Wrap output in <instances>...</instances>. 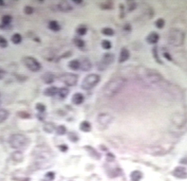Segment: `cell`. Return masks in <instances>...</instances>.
<instances>
[{
	"label": "cell",
	"instance_id": "52a82bcc",
	"mask_svg": "<svg viewBox=\"0 0 187 181\" xmlns=\"http://www.w3.org/2000/svg\"><path fill=\"white\" fill-rule=\"evenodd\" d=\"M115 56L114 54L111 53H106L103 56L102 59H101V61L98 64V67L99 70H104L107 68L108 66H109L110 65L113 64V62L114 61Z\"/></svg>",
	"mask_w": 187,
	"mask_h": 181
},
{
	"label": "cell",
	"instance_id": "7bdbcfd3",
	"mask_svg": "<svg viewBox=\"0 0 187 181\" xmlns=\"http://www.w3.org/2000/svg\"><path fill=\"white\" fill-rule=\"evenodd\" d=\"M163 55H164V57H165V58H166V59H168V60H170H170H172L171 56H170V54H168L167 53H165V54H163Z\"/></svg>",
	"mask_w": 187,
	"mask_h": 181
},
{
	"label": "cell",
	"instance_id": "484cf974",
	"mask_svg": "<svg viewBox=\"0 0 187 181\" xmlns=\"http://www.w3.org/2000/svg\"><path fill=\"white\" fill-rule=\"evenodd\" d=\"M11 42L15 44H19L22 42V37L19 33H15L11 37Z\"/></svg>",
	"mask_w": 187,
	"mask_h": 181
},
{
	"label": "cell",
	"instance_id": "9a60e30c",
	"mask_svg": "<svg viewBox=\"0 0 187 181\" xmlns=\"http://www.w3.org/2000/svg\"><path fill=\"white\" fill-rule=\"evenodd\" d=\"M84 100H85L84 95L82 93H80L74 94L73 97H72V102H73L74 104L76 105L81 104L84 102Z\"/></svg>",
	"mask_w": 187,
	"mask_h": 181
},
{
	"label": "cell",
	"instance_id": "4dcf8cb0",
	"mask_svg": "<svg viewBox=\"0 0 187 181\" xmlns=\"http://www.w3.org/2000/svg\"><path fill=\"white\" fill-rule=\"evenodd\" d=\"M102 33L106 36H112L114 34V31L111 28H104L102 30Z\"/></svg>",
	"mask_w": 187,
	"mask_h": 181
},
{
	"label": "cell",
	"instance_id": "7a4b0ae2",
	"mask_svg": "<svg viewBox=\"0 0 187 181\" xmlns=\"http://www.w3.org/2000/svg\"><path fill=\"white\" fill-rule=\"evenodd\" d=\"M29 139L22 134H13L9 139V143L11 147L15 149L25 148L29 144Z\"/></svg>",
	"mask_w": 187,
	"mask_h": 181
},
{
	"label": "cell",
	"instance_id": "1f68e13d",
	"mask_svg": "<svg viewBox=\"0 0 187 181\" xmlns=\"http://www.w3.org/2000/svg\"><path fill=\"white\" fill-rule=\"evenodd\" d=\"M44 178L46 181H53L55 178V174L54 172H48L45 174L44 175Z\"/></svg>",
	"mask_w": 187,
	"mask_h": 181
},
{
	"label": "cell",
	"instance_id": "83f0119b",
	"mask_svg": "<svg viewBox=\"0 0 187 181\" xmlns=\"http://www.w3.org/2000/svg\"><path fill=\"white\" fill-rule=\"evenodd\" d=\"M56 133L58 135H65L67 133V128L63 126V125H60V126H57L56 128Z\"/></svg>",
	"mask_w": 187,
	"mask_h": 181
},
{
	"label": "cell",
	"instance_id": "e575fe53",
	"mask_svg": "<svg viewBox=\"0 0 187 181\" xmlns=\"http://www.w3.org/2000/svg\"><path fill=\"white\" fill-rule=\"evenodd\" d=\"M101 46H102L103 49H110L111 48V47H112V44H111L110 41L107 40V39H104V40H103L102 42H101Z\"/></svg>",
	"mask_w": 187,
	"mask_h": 181
},
{
	"label": "cell",
	"instance_id": "f1b7e54d",
	"mask_svg": "<svg viewBox=\"0 0 187 181\" xmlns=\"http://www.w3.org/2000/svg\"><path fill=\"white\" fill-rule=\"evenodd\" d=\"M11 20H12V17L11 16H9V15H4L1 18V23H2L3 26H8V25L11 23Z\"/></svg>",
	"mask_w": 187,
	"mask_h": 181
},
{
	"label": "cell",
	"instance_id": "6da1fadb",
	"mask_svg": "<svg viewBox=\"0 0 187 181\" xmlns=\"http://www.w3.org/2000/svg\"><path fill=\"white\" fill-rule=\"evenodd\" d=\"M125 82V79L121 77H118L110 80L106 84L103 90L104 96L106 97H112L116 96L124 88Z\"/></svg>",
	"mask_w": 187,
	"mask_h": 181
},
{
	"label": "cell",
	"instance_id": "d6986e66",
	"mask_svg": "<svg viewBox=\"0 0 187 181\" xmlns=\"http://www.w3.org/2000/svg\"><path fill=\"white\" fill-rule=\"evenodd\" d=\"M56 126L54 123L52 122L44 123L43 126V130L47 133H52L54 131H56Z\"/></svg>",
	"mask_w": 187,
	"mask_h": 181
},
{
	"label": "cell",
	"instance_id": "8fae6325",
	"mask_svg": "<svg viewBox=\"0 0 187 181\" xmlns=\"http://www.w3.org/2000/svg\"><path fill=\"white\" fill-rule=\"evenodd\" d=\"M58 9L59 11H63V12H69V11L73 10V6H71V4L66 1H60V3L58 4Z\"/></svg>",
	"mask_w": 187,
	"mask_h": 181
},
{
	"label": "cell",
	"instance_id": "ab89813d",
	"mask_svg": "<svg viewBox=\"0 0 187 181\" xmlns=\"http://www.w3.org/2000/svg\"><path fill=\"white\" fill-rule=\"evenodd\" d=\"M18 115L22 118H29L30 117V115L28 113L24 112V111H22V112H19Z\"/></svg>",
	"mask_w": 187,
	"mask_h": 181
},
{
	"label": "cell",
	"instance_id": "bcb514c9",
	"mask_svg": "<svg viewBox=\"0 0 187 181\" xmlns=\"http://www.w3.org/2000/svg\"><path fill=\"white\" fill-rule=\"evenodd\" d=\"M0 104H1V102H0Z\"/></svg>",
	"mask_w": 187,
	"mask_h": 181
},
{
	"label": "cell",
	"instance_id": "b9f144b4",
	"mask_svg": "<svg viewBox=\"0 0 187 181\" xmlns=\"http://www.w3.org/2000/svg\"><path fill=\"white\" fill-rule=\"evenodd\" d=\"M5 75H6V71L2 70V69H0V80L4 78Z\"/></svg>",
	"mask_w": 187,
	"mask_h": 181
},
{
	"label": "cell",
	"instance_id": "9c48e42d",
	"mask_svg": "<svg viewBox=\"0 0 187 181\" xmlns=\"http://www.w3.org/2000/svg\"><path fill=\"white\" fill-rule=\"evenodd\" d=\"M113 117L106 113H100L97 116V122L102 126H106L112 122Z\"/></svg>",
	"mask_w": 187,
	"mask_h": 181
},
{
	"label": "cell",
	"instance_id": "ffe728a7",
	"mask_svg": "<svg viewBox=\"0 0 187 181\" xmlns=\"http://www.w3.org/2000/svg\"><path fill=\"white\" fill-rule=\"evenodd\" d=\"M142 173L137 170L134 171L130 174V178L132 181H139L142 178Z\"/></svg>",
	"mask_w": 187,
	"mask_h": 181
},
{
	"label": "cell",
	"instance_id": "44dd1931",
	"mask_svg": "<svg viewBox=\"0 0 187 181\" xmlns=\"http://www.w3.org/2000/svg\"><path fill=\"white\" fill-rule=\"evenodd\" d=\"M80 129L81 130L82 132H85V133L89 132V131L91 130V126L89 122H88V121H84L80 123Z\"/></svg>",
	"mask_w": 187,
	"mask_h": 181
},
{
	"label": "cell",
	"instance_id": "e0dca14e",
	"mask_svg": "<svg viewBox=\"0 0 187 181\" xmlns=\"http://www.w3.org/2000/svg\"><path fill=\"white\" fill-rule=\"evenodd\" d=\"M159 38V35L155 32H151L150 34L148 35V37H146V40L148 43L150 44H155L158 42Z\"/></svg>",
	"mask_w": 187,
	"mask_h": 181
},
{
	"label": "cell",
	"instance_id": "7402d4cb",
	"mask_svg": "<svg viewBox=\"0 0 187 181\" xmlns=\"http://www.w3.org/2000/svg\"><path fill=\"white\" fill-rule=\"evenodd\" d=\"M48 27L51 30L54 31V32H58L60 30V26L59 25L58 21H50L49 23Z\"/></svg>",
	"mask_w": 187,
	"mask_h": 181
},
{
	"label": "cell",
	"instance_id": "f6af8a7d",
	"mask_svg": "<svg viewBox=\"0 0 187 181\" xmlns=\"http://www.w3.org/2000/svg\"><path fill=\"white\" fill-rule=\"evenodd\" d=\"M3 5H4V1H2V0H0V6H3Z\"/></svg>",
	"mask_w": 187,
	"mask_h": 181
},
{
	"label": "cell",
	"instance_id": "d590c367",
	"mask_svg": "<svg viewBox=\"0 0 187 181\" xmlns=\"http://www.w3.org/2000/svg\"><path fill=\"white\" fill-rule=\"evenodd\" d=\"M8 46V42L6 38L2 36H0V47L1 48H6Z\"/></svg>",
	"mask_w": 187,
	"mask_h": 181
},
{
	"label": "cell",
	"instance_id": "4fadbf2b",
	"mask_svg": "<svg viewBox=\"0 0 187 181\" xmlns=\"http://www.w3.org/2000/svg\"><path fill=\"white\" fill-rule=\"evenodd\" d=\"M42 80L44 83L46 84H52L55 80V75L52 73H46L42 76Z\"/></svg>",
	"mask_w": 187,
	"mask_h": 181
},
{
	"label": "cell",
	"instance_id": "277c9868",
	"mask_svg": "<svg viewBox=\"0 0 187 181\" xmlns=\"http://www.w3.org/2000/svg\"><path fill=\"white\" fill-rule=\"evenodd\" d=\"M184 39V35L183 32L179 30H172L168 35L169 43L177 47H179L183 44Z\"/></svg>",
	"mask_w": 187,
	"mask_h": 181
},
{
	"label": "cell",
	"instance_id": "cb8c5ba5",
	"mask_svg": "<svg viewBox=\"0 0 187 181\" xmlns=\"http://www.w3.org/2000/svg\"><path fill=\"white\" fill-rule=\"evenodd\" d=\"M9 116V112L4 108H0V123L4 122Z\"/></svg>",
	"mask_w": 187,
	"mask_h": 181
},
{
	"label": "cell",
	"instance_id": "3957f363",
	"mask_svg": "<svg viewBox=\"0 0 187 181\" xmlns=\"http://www.w3.org/2000/svg\"><path fill=\"white\" fill-rule=\"evenodd\" d=\"M100 81V76L97 74L91 73L87 75L83 79L81 84V88L85 90H89L96 86Z\"/></svg>",
	"mask_w": 187,
	"mask_h": 181
},
{
	"label": "cell",
	"instance_id": "4316f807",
	"mask_svg": "<svg viewBox=\"0 0 187 181\" xmlns=\"http://www.w3.org/2000/svg\"><path fill=\"white\" fill-rule=\"evenodd\" d=\"M69 94V90L66 88H59L58 90V96L61 99H64Z\"/></svg>",
	"mask_w": 187,
	"mask_h": 181
},
{
	"label": "cell",
	"instance_id": "ac0fdd59",
	"mask_svg": "<svg viewBox=\"0 0 187 181\" xmlns=\"http://www.w3.org/2000/svg\"><path fill=\"white\" fill-rule=\"evenodd\" d=\"M80 68L83 71H89L91 68V63L88 59H85L80 62Z\"/></svg>",
	"mask_w": 187,
	"mask_h": 181
},
{
	"label": "cell",
	"instance_id": "5bb4252c",
	"mask_svg": "<svg viewBox=\"0 0 187 181\" xmlns=\"http://www.w3.org/2000/svg\"><path fill=\"white\" fill-rule=\"evenodd\" d=\"M129 50L126 48H122L120 51V54L119 56V62L120 63H123V62L126 61L129 58Z\"/></svg>",
	"mask_w": 187,
	"mask_h": 181
},
{
	"label": "cell",
	"instance_id": "d6a6232c",
	"mask_svg": "<svg viewBox=\"0 0 187 181\" xmlns=\"http://www.w3.org/2000/svg\"><path fill=\"white\" fill-rule=\"evenodd\" d=\"M35 108L40 113H43L46 110V106L42 103H37L36 104Z\"/></svg>",
	"mask_w": 187,
	"mask_h": 181
},
{
	"label": "cell",
	"instance_id": "ba28073f",
	"mask_svg": "<svg viewBox=\"0 0 187 181\" xmlns=\"http://www.w3.org/2000/svg\"><path fill=\"white\" fill-rule=\"evenodd\" d=\"M144 79L148 83H156L161 80V76H160V73L155 70L147 69L144 73Z\"/></svg>",
	"mask_w": 187,
	"mask_h": 181
},
{
	"label": "cell",
	"instance_id": "836d02e7",
	"mask_svg": "<svg viewBox=\"0 0 187 181\" xmlns=\"http://www.w3.org/2000/svg\"><path fill=\"white\" fill-rule=\"evenodd\" d=\"M73 42H74V44L78 47H83L85 44L83 39H80V38H75L74 39Z\"/></svg>",
	"mask_w": 187,
	"mask_h": 181
},
{
	"label": "cell",
	"instance_id": "7c38bea8",
	"mask_svg": "<svg viewBox=\"0 0 187 181\" xmlns=\"http://www.w3.org/2000/svg\"><path fill=\"white\" fill-rule=\"evenodd\" d=\"M59 88L54 86H51L46 88L44 90V95L47 97H54L55 95H58Z\"/></svg>",
	"mask_w": 187,
	"mask_h": 181
},
{
	"label": "cell",
	"instance_id": "8992f818",
	"mask_svg": "<svg viewBox=\"0 0 187 181\" xmlns=\"http://www.w3.org/2000/svg\"><path fill=\"white\" fill-rule=\"evenodd\" d=\"M59 80L67 86H75L78 83V76L74 73H63L59 76Z\"/></svg>",
	"mask_w": 187,
	"mask_h": 181
},
{
	"label": "cell",
	"instance_id": "ee69618b",
	"mask_svg": "<svg viewBox=\"0 0 187 181\" xmlns=\"http://www.w3.org/2000/svg\"><path fill=\"white\" fill-rule=\"evenodd\" d=\"M73 2L75 4H80V3H82V1L81 0H73Z\"/></svg>",
	"mask_w": 187,
	"mask_h": 181
},
{
	"label": "cell",
	"instance_id": "60d3db41",
	"mask_svg": "<svg viewBox=\"0 0 187 181\" xmlns=\"http://www.w3.org/2000/svg\"><path fill=\"white\" fill-rule=\"evenodd\" d=\"M58 149H60V151H61L62 152H65L68 151V147L66 144H61V145L58 146Z\"/></svg>",
	"mask_w": 187,
	"mask_h": 181
},
{
	"label": "cell",
	"instance_id": "f35d334b",
	"mask_svg": "<svg viewBox=\"0 0 187 181\" xmlns=\"http://www.w3.org/2000/svg\"><path fill=\"white\" fill-rule=\"evenodd\" d=\"M24 12L25 14L30 15L34 12V9L30 6H26L24 8Z\"/></svg>",
	"mask_w": 187,
	"mask_h": 181
},
{
	"label": "cell",
	"instance_id": "f546056e",
	"mask_svg": "<svg viewBox=\"0 0 187 181\" xmlns=\"http://www.w3.org/2000/svg\"><path fill=\"white\" fill-rule=\"evenodd\" d=\"M68 138L71 142H78L79 140L78 135H77L76 133H73V132H70L68 133Z\"/></svg>",
	"mask_w": 187,
	"mask_h": 181
},
{
	"label": "cell",
	"instance_id": "d4e9b609",
	"mask_svg": "<svg viewBox=\"0 0 187 181\" xmlns=\"http://www.w3.org/2000/svg\"><path fill=\"white\" fill-rule=\"evenodd\" d=\"M85 149H87V151L89 152V154L91 156V157L95 158V159H99L100 158V154L96 152V149H94L92 147H89V146H87V147H85Z\"/></svg>",
	"mask_w": 187,
	"mask_h": 181
},
{
	"label": "cell",
	"instance_id": "30bf717a",
	"mask_svg": "<svg viewBox=\"0 0 187 181\" xmlns=\"http://www.w3.org/2000/svg\"><path fill=\"white\" fill-rule=\"evenodd\" d=\"M173 175L176 178L181 179H184L187 178L186 169L184 167L178 166L174 170Z\"/></svg>",
	"mask_w": 187,
	"mask_h": 181
},
{
	"label": "cell",
	"instance_id": "2e32d148",
	"mask_svg": "<svg viewBox=\"0 0 187 181\" xmlns=\"http://www.w3.org/2000/svg\"><path fill=\"white\" fill-rule=\"evenodd\" d=\"M11 159L14 162L20 163L23 160V154L21 151H15L11 154Z\"/></svg>",
	"mask_w": 187,
	"mask_h": 181
},
{
	"label": "cell",
	"instance_id": "8d00e7d4",
	"mask_svg": "<svg viewBox=\"0 0 187 181\" xmlns=\"http://www.w3.org/2000/svg\"><path fill=\"white\" fill-rule=\"evenodd\" d=\"M87 32V29L85 27H80L76 30V32L80 35H85Z\"/></svg>",
	"mask_w": 187,
	"mask_h": 181
},
{
	"label": "cell",
	"instance_id": "5b68a950",
	"mask_svg": "<svg viewBox=\"0 0 187 181\" xmlns=\"http://www.w3.org/2000/svg\"><path fill=\"white\" fill-rule=\"evenodd\" d=\"M24 65L32 72H37L41 70L42 66L38 61L32 57H25L23 59Z\"/></svg>",
	"mask_w": 187,
	"mask_h": 181
},
{
	"label": "cell",
	"instance_id": "603a6c76",
	"mask_svg": "<svg viewBox=\"0 0 187 181\" xmlns=\"http://www.w3.org/2000/svg\"><path fill=\"white\" fill-rule=\"evenodd\" d=\"M68 67L73 70H78L80 68V61L77 59L72 60L71 61L69 62Z\"/></svg>",
	"mask_w": 187,
	"mask_h": 181
},
{
	"label": "cell",
	"instance_id": "74e56055",
	"mask_svg": "<svg viewBox=\"0 0 187 181\" xmlns=\"http://www.w3.org/2000/svg\"><path fill=\"white\" fill-rule=\"evenodd\" d=\"M155 26H156V27L157 28H160L161 29L163 28V26H165V21H164L163 19H157L156 21V22H155Z\"/></svg>",
	"mask_w": 187,
	"mask_h": 181
}]
</instances>
